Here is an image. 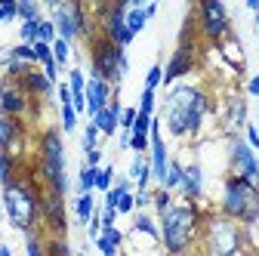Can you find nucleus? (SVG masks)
Here are the masks:
<instances>
[{"instance_id": "1", "label": "nucleus", "mask_w": 259, "mask_h": 256, "mask_svg": "<svg viewBox=\"0 0 259 256\" xmlns=\"http://www.w3.org/2000/svg\"><path fill=\"white\" fill-rule=\"evenodd\" d=\"M207 114H210V93L198 83H176L164 99V123L176 139L201 136Z\"/></svg>"}, {"instance_id": "2", "label": "nucleus", "mask_w": 259, "mask_h": 256, "mask_svg": "<svg viewBox=\"0 0 259 256\" xmlns=\"http://www.w3.org/2000/svg\"><path fill=\"white\" fill-rule=\"evenodd\" d=\"M40 198H44V182L34 173H25L4 188V213L10 226L22 235H34L40 226Z\"/></svg>"}, {"instance_id": "3", "label": "nucleus", "mask_w": 259, "mask_h": 256, "mask_svg": "<svg viewBox=\"0 0 259 256\" xmlns=\"http://www.w3.org/2000/svg\"><path fill=\"white\" fill-rule=\"evenodd\" d=\"M204 226V210L191 201H176L164 216H157L160 244L167 253H194Z\"/></svg>"}, {"instance_id": "4", "label": "nucleus", "mask_w": 259, "mask_h": 256, "mask_svg": "<svg viewBox=\"0 0 259 256\" xmlns=\"http://www.w3.org/2000/svg\"><path fill=\"white\" fill-rule=\"evenodd\" d=\"M244 247H247L244 226H238V222L225 219L222 213H213V210L204 213V226H201L194 256H244Z\"/></svg>"}, {"instance_id": "5", "label": "nucleus", "mask_w": 259, "mask_h": 256, "mask_svg": "<svg viewBox=\"0 0 259 256\" xmlns=\"http://www.w3.org/2000/svg\"><path fill=\"white\" fill-rule=\"evenodd\" d=\"M37 179L47 191L68 195V173H65V142L59 126H44L37 133Z\"/></svg>"}, {"instance_id": "6", "label": "nucleus", "mask_w": 259, "mask_h": 256, "mask_svg": "<svg viewBox=\"0 0 259 256\" xmlns=\"http://www.w3.org/2000/svg\"><path fill=\"white\" fill-rule=\"evenodd\" d=\"M225 219L238 222V226L250 229L259 222V185H250L238 176H225L222 182V198H219V210Z\"/></svg>"}, {"instance_id": "7", "label": "nucleus", "mask_w": 259, "mask_h": 256, "mask_svg": "<svg viewBox=\"0 0 259 256\" xmlns=\"http://www.w3.org/2000/svg\"><path fill=\"white\" fill-rule=\"evenodd\" d=\"M90 74L93 77H102L105 83L111 87H120V80L126 77L130 71V59H126V50L114 47L108 37L102 34H93L90 40Z\"/></svg>"}, {"instance_id": "8", "label": "nucleus", "mask_w": 259, "mask_h": 256, "mask_svg": "<svg viewBox=\"0 0 259 256\" xmlns=\"http://www.w3.org/2000/svg\"><path fill=\"white\" fill-rule=\"evenodd\" d=\"M50 22L56 25V34L68 44H74L77 37L90 40L93 34H99L93 16H90V7L77 4V0H65V4L50 0Z\"/></svg>"}, {"instance_id": "9", "label": "nucleus", "mask_w": 259, "mask_h": 256, "mask_svg": "<svg viewBox=\"0 0 259 256\" xmlns=\"http://www.w3.org/2000/svg\"><path fill=\"white\" fill-rule=\"evenodd\" d=\"M194 13V25H198V34L210 44H222L225 37L232 34V19L229 10H225L222 0H201L198 7L191 10Z\"/></svg>"}, {"instance_id": "10", "label": "nucleus", "mask_w": 259, "mask_h": 256, "mask_svg": "<svg viewBox=\"0 0 259 256\" xmlns=\"http://www.w3.org/2000/svg\"><path fill=\"white\" fill-rule=\"evenodd\" d=\"M229 176H238L250 185H259V154L241 136H235L232 148H229Z\"/></svg>"}, {"instance_id": "11", "label": "nucleus", "mask_w": 259, "mask_h": 256, "mask_svg": "<svg viewBox=\"0 0 259 256\" xmlns=\"http://www.w3.org/2000/svg\"><path fill=\"white\" fill-rule=\"evenodd\" d=\"M34 108V99L22 90L19 80L13 77H0V117H19L25 120Z\"/></svg>"}, {"instance_id": "12", "label": "nucleus", "mask_w": 259, "mask_h": 256, "mask_svg": "<svg viewBox=\"0 0 259 256\" xmlns=\"http://www.w3.org/2000/svg\"><path fill=\"white\" fill-rule=\"evenodd\" d=\"M40 222H44V235H59L65 238L68 235V210H65V198L56 195V191L44 188V198H40Z\"/></svg>"}, {"instance_id": "13", "label": "nucleus", "mask_w": 259, "mask_h": 256, "mask_svg": "<svg viewBox=\"0 0 259 256\" xmlns=\"http://www.w3.org/2000/svg\"><path fill=\"white\" fill-rule=\"evenodd\" d=\"M25 130H28L25 120H19V117H0V151L19 157V151H22L19 145L25 142Z\"/></svg>"}, {"instance_id": "14", "label": "nucleus", "mask_w": 259, "mask_h": 256, "mask_svg": "<svg viewBox=\"0 0 259 256\" xmlns=\"http://www.w3.org/2000/svg\"><path fill=\"white\" fill-rule=\"evenodd\" d=\"M111 93H114V87L105 83L102 77H93V74L87 77V114H90V120L111 102Z\"/></svg>"}, {"instance_id": "15", "label": "nucleus", "mask_w": 259, "mask_h": 256, "mask_svg": "<svg viewBox=\"0 0 259 256\" xmlns=\"http://www.w3.org/2000/svg\"><path fill=\"white\" fill-rule=\"evenodd\" d=\"M120 111H123V105H120V87H114L111 102L93 117V123L99 126V133H102V136H114V133L120 130Z\"/></svg>"}, {"instance_id": "16", "label": "nucleus", "mask_w": 259, "mask_h": 256, "mask_svg": "<svg viewBox=\"0 0 259 256\" xmlns=\"http://www.w3.org/2000/svg\"><path fill=\"white\" fill-rule=\"evenodd\" d=\"M182 201H191V204H198L204 198V170L201 164H185L182 167Z\"/></svg>"}, {"instance_id": "17", "label": "nucleus", "mask_w": 259, "mask_h": 256, "mask_svg": "<svg viewBox=\"0 0 259 256\" xmlns=\"http://www.w3.org/2000/svg\"><path fill=\"white\" fill-rule=\"evenodd\" d=\"M19 83H22V90H25V93H28L34 102H40V99H50V96L56 93V83H53V80H50V77H47L40 68H31V71H28V74H25Z\"/></svg>"}, {"instance_id": "18", "label": "nucleus", "mask_w": 259, "mask_h": 256, "mask_svg": "<svg viewBox=\"0 0 259 256\" xmlns=\"http://www.w3.org/2000/svg\"><path fill=\"white\" fill-rule=\"evenodd\" d=\"M244 126H247V99L244 96H232L229 99V117H225V133H232V139H235V133L244 130Z\"/></svg>"}, {"instance_id": "19", "label": "nucleus", "mask_w": 259, "mask_h": 256, "mask_svg": "<svg viewBox=\"0 0 259 256\" xmlns=\"http://www.w3.org/2000/svg\"><path fill=\"white\" fill-rule=\"evenodd\" d=\"M22 176V157H13V154H4L0 151V185H10Z\"/></svg>"}, {"instance_id": "20", "label": "nucleus", "mask_w": 259, "mask_h": 256, "mask_svg": "<svg viewBox=\"0 0 259 256\" xmlns=\"http://www.w3.org/2000/svg\"><path fill=\"white\" fill-rule=\"evenodd\" d=\"M148 16H145V4L142 0H130V10H126V28H130V34H139V31L145 28Z\"/></svg>"}, {"instance_id": "21", "label": "nucleus", "mask_w": 259, "mask_h": 256, "mask_svg": "<svg viewBox=\"0 0 259 256\" xmlns=\"http://www.w3.org/2000/svg\"><path fill=\"white\" fill-rule=\"evenodd\" d=\"M219 50H222V56L232 62V65L238 68V71H244V65H247V59H244V53H241V40L235 37V34H229L222 44H219Z\"/></svg>"}, {"instance_id": "22", "label": "nucleus", "mask_w": 259, "mask_h": 256, "mask_svg": "<svg viewBox=\"0 0 259 256\" xmlns=\"http://www.w3.org/2000/svg\"><path fill=\"white\" fill-rule=\"evenodd\" d=\"M133 232L136 235H148L151 241H157L160 244V232H157V222L142 210V213H136V219H133Z\"/></svg>"}, {"instance_id": "23", "label": "nucleus", "mask_w": 259, "mask_h": 256, "mask_svg": "<svg viewBox=\"0 0 259 256\" xmlns=\"http://www.w3.org/2000/svg\"><path fill=\"white\" fill-rule=\"evenodd\" d=\"M93 213H96V198L93 195H77L74 198V216H77L80 226H87L93 219Z\"/></svg>"}, {"instance_id": "24", "label": "nucleus", "mask_w": 259, "mask_h": 256, "mask_svg": "<svg viewBox=\"0 0 259 256\" xmlns=\"http://www.w3.org/2000/svg\"><path fill=\"white\" fill-rule=\"evenodd\" d=\"M182 167L185 164H179L176 157H170V167H167V176H164V182H160V188H167L170 195L179 191V185H182Z\"/></svg>"}, {"instance_id": "25", "label": "nucleus", "mask_w": 259, "mask_h": 256, "mask_svg": "<svg viewBox=\"0 0 259 256\" xmlns=\"http://www.w3.org/2000/svg\"><path fill=\"white\" fill-rule=\"evenodd\" d=\"M44 247H47V256H71V244H68V238L44 235Z\"/></svg>"}, {"instance_id": "26", "label": "nucleus", "mask_w": 259, "mask_h": 256, "mask_svg": "<svg viewBox=\"0 0 259 256\" xmlns=\"http://www.w3.org/2000/svg\"><path fill=\"white\" fill-rule=\"evenodd\" d=\"M173 204H176V201H173V195H170L167 188H160V185H157V188L151 191V207H154V213H157V216H164Z\"/></svg>"}, {"instance_id": "27", "label": "nucleus", "mask_w": 259, "mask_h": 256, "mask_svg": "<svg viewBox=\"0 0 259 256\" xmlns=\"http://www.w3.org/2000/svg\"><path fill=\"white\" fill-rule=\"evenodd\" d=\"M37 19H44L37 0H19V22H37Z\"/></svg>"}, {"instance_id": "28", "label": "nucleus", "mask_w": 259, "mask_h": 256, "mask_svg": "<svg viewBox=\"0 0 259 256\" xmlns=\"http://www.w3.org/2000/svg\"><path fill=\"white\" fill-rule=\"evenodd\" d=\"M68 87H71V99H83L87 96V74L80 68L68 71Z\"/></svg>"}, {"instance_id": "29", "label": "nucleus", "mask_w": 259, "mask_h": 256, "mask_svg": "<svg viewBox=\"0 0 259 256\" xmlns=\"http://www.w3.org/2000/svg\"><path fill=\"white\" fill-rule=\"evenodd\" d=\"M96 191V170L93 167H80L77 173V195H93Z\"/></svg>"}, {"instance_id": "30", "label": "nucleus", "mask_w": 259, "mask_h": 256, "mask_svg": "<svg viewBox=\"0 0 259 256\" xmlns=\"http://www.w3.org/2000/svg\"><path fill=\"white\" fill-rule=\"evenodd\" d=\"M59 117H62V126L59 130H65V133H74L77 130V111H74V105H59Z\"/></svg>"}, {"instance_id": "31", "label": "nucleus", "mask_w": 259, "mask_h": 256, "mask_svg": "<svg viewBox=\"0 0 259 256\" xmlns=\"http://www.w3.org/2000/svg\"><path fill=\"white\" fill-rule=\"evenodd\" d=\"M111 185H114V167L111 164H105V167H99L96 170V191H111Z\"/></svg>"}, {"instance_id": "32", "label": "nucleus", "mask_w": 259, "mask_h": 256, "mask_svg": "<svg viewBox=\"0 0 259 256\" xmlns=\"http://www.w3.org/2000/svg\"><path fill=\"white\" fill-rule=\"evenodd\" d=\"M53 59H56L59 68H65V65L71 62V44L62 40V37H56V44H53Z\"/></svg>"}, {"instance_id": "33", "label": "nucleus", "mask_w": 259, "mask_h": 256, "mask_svg": "<svg viewBox=\"0 0 259 256\" xmlns=\"http://www.w3.org/2000/svg\"><path fill=\"white\" fill-rule=\"evenodd\" d=\"M25 256H47V247H44V235L40 232L25 235Z\"/></svg>"}, {"instance_id": "34", "label": "nucleus", "mask_w": 259, "mask_h": 256, "mask_svg": "<svg viewBox=\"0 0 259 256\" xmlns=\"http://www.w3.org/2000/svg\"><path fill=\"white\" fill-rule=\"evenodd\" d=\"M99 139H102L99 126H96V123L90 120V123L83 126V142H80V145H83V154H87V151H93V148H99Z\"/></svg>"}, {"instance_id": "35", "label": "nucleus", "mask_w": 259, "mask_h": 256, "mask_svg": "<svg viewBox=\"0 0 259 256\" xmlns=\"http://www.w3.org/2000/svg\"><path fill=\"white\" fill-rule=\"evenodd\" d=\"M139 114H145V117H154V108H157V93H151V90H145L142 87V96H139Z\"/></svg>"}, {"instance_id": "36", "label": "nucleus", "mask_w": 259, "mask_h": 256, "mask_svg": "<svg viewBox=\"0 0 259 256\" xmlns=\"http://www.w3.org/2000/svg\"><path fill=\"white\" fill-rule=\"evenodd\" d=\"M157 87H164V65H160V62H154L148 68V74H145V90L157 93Z\"/></svg>"}, {"instance_id": "37", "label": "nucleus", "mask_w": 259, "mask_h": 256, "mask_svg": "<svg viewBox=\"0 0 259 256\" xmlns=\"http://www.w3.org/2000/svg\"><path fill=\"white\" fill-rule=\"evenodd\" d=\"M37 22H19V44H28V47L37 44Z\"/></svg>"}, {"instance_id": "38", "label": "nucleus", "mask_w": 259, "mask_h": 256, "mask_svg": "<svg viewBox=\"0 0 259 256\" xmlns=\"http://www.w3.org/2000/svg\"><path fill=\"white\" fill-rule=\"evenodd\" d=\"M56 37H59V34H56V25H53L50 19H40V22H37V40L53 47V44H56Z\"/></svg>"}, {"instance_id": "39", "label": "nucleus", "mask_w": 259, "mask_h": 256, "mask_svg": "<svg viewBox=\"0 0 259 256\" xmlns=\"http://www.w3.org/2000/svg\"><path fill=\"white\" fill-rule=\"evenodd\" d=\"M13 59L25 62V65H37V56H34V47H28V44H16V47H13Z\"/></svg>"}, {"instance_id": "40", "label": "nucleus", "mask_w": 259, "mask_h": 256, "mask_svg": "<svg viewBox=\"0 0 259 256\" xmlns=\"http://www.w3.org/2000/svg\"><path fill=\"white\" fill-rule=\"evenodd\" d=\"M126 213H136V198H133V191L120 195V201H117V216H126Z\"/></svg>"}, {"instance_id": "41", "label": "nucleus", "mask_w": 259, "mask_h": 256, "mask_svg": "<svg viewBox=\"0 0 259 256\" xmlns=\"http://www.w3.org/2000/svg\"><path fill=\"white\" fill-rule=\"evenodd\" d=\"M136 114H139V108H123V111H120V130H126V133H133V123H136Z\"/></svg>"}, {"instance_id": "42", "label": "nucleus", "mask_w": 259, "mask_h": 256, "mask_svg": "<svg viewBox=\"0 0 259 256\" xmlns=\"http://www.w3.org/2000/svg\"><path fill=\"white\" fill-rule=\"evenodd\" d=\"M0 10H4V19L7 22L19 19V0H0Z\"/></svg>"}, {"instance_id": "43", "label": "nucleus", "mask_w": 259, "mask_h": 256, "mask_svg": "<svg viewBox=\"0 0 259 256\" xmlns=\"http://www.w3.org/2000/svg\"><path fill=\"white\" fill-rule=\"evenodd\" d=\"M83 167H93V170H99L102 167V148H93L83 154Z\"/></svg>"}, {"instance_id": "44", "label": "nucleus", "mask_w": 259, "mask_h": 256, "mask_svg": "<svg viewBox=\"0 0 259 256\" xmlns=\"http://www.w3.org/2000/svg\"><path fill=\"white\" fill-rule=\"evenodd\" d=\"M34 56H37V65H44V62H50V59H53V47L37 40V44H34Z\"/></svg>"}, {"instance_id": "45", "label": "nucleus", "mask_w": 259, "mask_h": 256, "mask_svg": "<svg viewBox=\"0 0 259 256\" xmlns=\"http://www.w3.org/2000/svg\"><path fill=\"white\" fill-rule=\"evenodd\" d=\"M148 130H151V117H145V114H136L133 133H136V136H148Z\"/></svg>"}, {"instance_id": "46", "label": "nucleus", "mask_w": 259, "mask_h": 256, "mask_svg": "<svg viewBox=\"0 0 259 256\" xmlns=\"http://www.w3.org/2000/svg\"><path fill=\"white\" fill-rule=\"evenodd\" d=\"M244 133H247V145H250L253 151H259V126H256V123H247Z\"/></svg>"}, {"instance_id": "47", "label": "nucleus", "mask_w": 259, "mask_h": 256, "mask_svg": "<svg viewBox=\"0 0 259 256\" xmlns=\"http://www.w3.org/2000/svg\"><path fill=\"white\" fill-rule=\"evenodd\" d=\"M133 198H136V213H142L145 207H151V188L148 191H133Z\"/></svg>"}, {"instance_id": "48", "label": "nucleus", "mask_w": 259, "mask_h": 256, "mask_svg": "<svg viewBox=\"0 0 259 256\" xmlns=\"http://www.w3.org/2000/svg\"><path fill=\"white\" fill-rule=\"evenodd\" d=\"M102 238H108L114 247H123V232L114 226V229H102Z\"/></svg>"}, {"instance_id": "49", "label": "nucleus", "mask_w": 259, "mask_h": 256, "mask_svg": "<svg viewBox=\"0 0 259 256\" xmlns=\"http://www.w3.org/2000/svg\"><path fill=\"white\" fill-rule=\"evenodd\" d=\"M102 210V229H114L117 226V210H105V207H99Z\"/></svg>"}, {"instance_id": "50", "label": "nucleus", "mask_w": 259, "mask_h": 256, "mask_svg": "<svg viewBox=\"0 0 259 256\" xmlns=\"http://www.w3.org/2000/svg\"><path fill=\"white\" fill-rule=\"evenodd\" d=\"M247 96H253V99L259 96V74H253V77L247 80Z\"/></svg>"}, {"instance_id": "51", "label": "nucleus", "mask_w": 259, "mask_h": 256, "mask_svg": "<svg viewBox=\"0 0 259 256\" xmlns=\"http://www.w3.org/2000/svg\"><path fill=\"white\" fill-rule=\"evenodd\" d=\"M130 136H133V133H126V130H120V148H130Z\"/></svg>"}, {"instance_id": "52", "label": "nucleus", "mask_w": 259, "mask_h": 256, "mask_svg": "<svg viewBox=\"0 0 259 256\" xmlns=\"http://www.w3.org/2000/svg\"><path fill=\"white\" fill-rule=\"evenodd\" d=\"M145 16L154 19V16H157V4H145Z\"/></svg>"}, {"instance_id": "53", "label": "nucleus", "mask_w": 259, "mask_h": 256, "mask_svg": "<svg viewBox=\"0 0 259 256\" xmlns=\"http://www.w3.org/2000/svg\"><path fill=\"white\" fill-rule=\"evenodd\" d=\"M247 10H253V13L259 16V0H247Z\"/></svg>"}, {"instance_id": "54", "label": "nucleus", "mask_w": 259, "mask_h": 256, "mask_svg": "<svg viewBox=\"0 0 259 256\" xmlns=\"http://www.w3.org/2000/svg\"><path fill=\"white\" fill-rule=\"evenodd\" d=\"M0 256H13V250H10L7 244H0Z\"/></svg>"}, {"instance_id": "55", "label": "nucleus", "mask_w": 259, "mask_h": 256, "mask_svg": "<svg viewBox=\"0 0 259 256\" xmlns=\"http://www.w3.org/2000/svg\"><path fill=\"white\" fill-rule=\"evenodd\" d=\"M164 256H194V253H164Z\"/></svg>"}, {"instance_id": "56", "label": "nucleus", "mask_w": 259, "mask_h": 256, "mask_svg": "<svg viewBox=\"0 0 259 256\" xmlns=\"http://www.w3.org/2000/svg\"><path fill=\"white\" fill-rule=\"evenodd\" d=\"M0 22H7V19H4V10H0Z\"/></svg>"}, {"instance_id": "57", "label": "nucleus", "mask_w": 259, "mask_h": 256, "mask_svg": "<svg viewBox=\"0 0 259 256\" xmlns=\"http://www.w3.org/2000/svg\"><path fill=\"white\" fill-rule=\"evenodd\" d=\"M0 216H4V207H0Z\"/></svg>"}]
</instances>
